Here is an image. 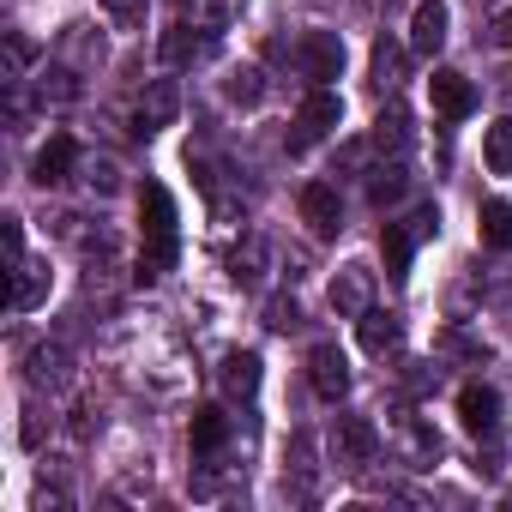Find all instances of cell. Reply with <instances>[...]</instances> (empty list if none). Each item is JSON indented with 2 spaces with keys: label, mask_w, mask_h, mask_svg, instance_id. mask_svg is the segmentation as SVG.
Wrapping results in <instances>:
<instances>
[{
  "label": "cell",
  "mask_w": 512,
  "mask_h": 512,
  "mask_svg": "<svg viewBox=\"0 0 512 512\" xmlns=\"http://www.w3.org/2000/svg\"><path fill=\"white\" fill-rule=\"evenodd\" d=\"M500 470H506V464H500V446H494V440H488V452L476 446V476H500Z\"/></svg>",
  "instance_id": "cell-37"
},
{
  "label": "cell",
  "mask_w": 512,
  "mask_h": 512,
  "mask_svg": "<svg viewBox=\"0 0 512 512\" xmlns=\"http://www.w3.org/2000/svg\"><path fill=\"white\" fill-rule=\"evenodd\" d=\"M446 37H452V7H446V0H416V13H410V49L422 61H434L446 49Z\"/></svg>",
  "instance_id": "cell-6"
},
{
  "label": "cell",
  "mask_w": 512,
  "mask_h": 512,
  "mask_svg": "<svg viewBox=\"0 0 512 512\" xmlns=\"http://www.w3.org/2000/svg\"><path fill=\"white\" fill-rule=\"evenodd\" d=\"M43 302H49V266H43V260L13 266V314H31V308H43Z\"/></svg>",
  "instance_id": "cell-19"
},
{
  "label": "cell",
  "mask_w": 512,
  "mask_h": 512,
  "mask_svg": "<svg viewBox=\"0 0 512 512\" xmlns=\"http://www.w3.org/2000/svg\"><path fill=\"white\" fill-rule=\"evenodd\" d=\"M61 61H67L73 73L103 67V37H97L91 25H67V31H61Z\"/></svg>",
  "instance_id": "cell-20"
},
{
  "label": "cell",
  "mask_w": 512,
  "mask_h": 512,
  "mask_svg": "<svg viewBox=\"0 0 512 512\" xmlns=\"http://www.w3.org/2000/svg\"><path fill=\"white\" fill-rule=\"evenodd\" d=\"M97 7L121 25V31H139L145 25V7H151V0H97Z\"/></svg>",
  "instance_id": "cell-33"
},
{
  "label": "cell",
  "mask_w": 512,
  "mask_h": 512,
  "mask_svg": "<svg viewBox=\"0 0 512 512\" xmlns=\"http://www.w3.org/2000/svg\"><path fill=\"white\" fill-rule=\"evenodd\" d=\"M31 67H37V43L25 31H7V85H19Z\"/></svg>",
  "instance_id": "cell-30"
},
{
  "label": "cell",
  "mask_w": 512,
  "mask_h": 512,
  "mask_svg": "<svg viewBox=\"0 0 512 512\" xmlns=\"http://www.w3.org/2000/svg\"><path fill=\"white\" fill-rule=\"evenodd\" d=\"M338 163H344V169H362V163H368V145H362V139H356V145H344V151H338Z\"/></svg>",
  "instance_id": "cell-39"
},
{
  "label": "cell",
  "mask_w": 512,
  "mask_h": 512,
  "mask_svg": "<svg viewBox=\"0 0 512 512\" xmlns=\"http://www.w3.org/2000/svg\"><path fill=\"white\" fill-rule=\"evenodd\" d=\"M223 97H229L235 109H260V103H266V73H260V67H235V73L223 79Z\"/></svg>",
  "instance_id": "cell-25"
},
{
  "label": "cell",
  "mask_w": 512,
  "mask_h": 512,
  "mask_svg": "<svg viewBox=\"0 0 512 512\" xmlns=\"http://www.w3.org/2000/svg\"><path fill=\"white\" fill-rule=\"evenodd\" d=\"M428 97H434V109H440L446 121H464V115L476 109V85H470L464 73H434V79H428Z\"/></svg>",
  "instance_id": "cell-16"
},
{
  "label": "cell",
  "mask_w": 512,
  "mask_h": 512,
  "mask_svg": "<svg viewBox=\"0 0 512 512\" xmlns=\"http://www.w3.org/2000/svg\"><path fill=\"white\" fill-rule=\"evenodd\" d=\"M338 121H344L338 91H308V103H302V115H296V133H290L284 145H290V151H308V145H320Z\"/></svg>",
  "instance_id": "cell-4"
},
{
  "label": "cell",
  "mask_w": 512,
  "mask_h": 512,
  "mask_svg": "<svg viewBox=\"0 0 512 512\" xmlns=\"http://www.w3.org/2000/svg\"><path fill=\"white\" fill-rule=\"evenodd\" d=\"M488 43L512 49V0H488Z\"/></svg>",
  "instance_id": "cell-32"
},
{
  "label": "cell",
  "mask_w": 512,
  "mask_h": 512,
  "mask_svg": "<svg viewBox=\"0 0 512 512\" xmlns=\"http://www.w3.org/2000/svg\"><path fill=\"white\" fill-rule=\"evenodd\" d=\"M482 163H488V175H512V121H494L482 133Z\"/></svg>",
  "instance_id": "cell-28"
},
{
  "label": "cell",
  "mask_w": 512,
  "mask_h": 512,
  "mask_svg": "<svg viewBox=\"0 0 512 512\" xmlns=\"http://www.w3.org/2000/svg\"><path fill=\"white\" fill-rule=\"evenodd\" d=\"M217 386H223V398H253V392H260V356H253V350H229L223 356V368H217Z\"/></svg>",
  "instance_id": "cell-15"
},
{
  "label": "cell",
  "mask_w": 512,
  "mask_h": 512,
  "mask_svg": "<svg viewBox=\"0 0 512 512\" xmlns=\"http://www.w3.org/2000/svg\"><path fill=\"white\" fill-rule=\"evenodd\" d=\"M296 205H302V223H308L320 241L344 229V199H338V187H332V181H308Z\"/></svg>",
  "instance_id": "cell-8"
},
{
  "label": "cell",
  "mask_w": 512,
  "mask_h": 512,
  "mask_svg": "<svg viewBox=\"0 0 512 512\" xmlns=\"http://www.w3.org/2000/svg\"><path fill=\"white\" fill-rule=\"evenodd\" d=\"M368 308H374V266H362V260L338 266V278H332V314L338 320H362Z\"/></svg>",
  "instance_id": "cell-5"
},
{
  "label": "cell",
  "mask_w": 512,
  "mask_h": 512,
  "mask_svg": "<svg viewBox=\"0 0 512 512\" xmlns=\"http://www.w3.org/2000/svg\"><path fill=\"white\" fill-rule=\"evenodd\" d=\"M139 223H145V241H175V199L163 181L139 187Z\"/></svg>",
  "instance_id": "cell-12"
},
{
  "label": "cell",
  "mask_w": 512,
  "mask_h": 512,
  "mask_svg": "<svg viewBox=\"0 0 512 512\" xmlns=\"http://www.w3.org/2000/svg\"><path fill=\"white\" fill-rule=\"evenodd\" d=\"M284 55H290V67H296L302 79H314V85H326V79L344 73V37H338V31H302Z\"/></svg>",
  "instance_id": "cell-2"
},
{
  "label": "cell",
  "mask_w": 512,
  "mask_h": 512,
  "mask_svg": "<svg viewBox=\"0 0 512 512\" xmlns=\"http://www.w3.org/2000/svg\"><path fill=\"white\" fill-rule=\"evenodd\" d=\"M356 332H362V350H368V356H386V350H398V344H404L398 314H380V308H368V314L356 320Z\"/></svg>",
  "instance_id": "cell-21"
},
{
  "label": "cell",
  "mask_w": 512,
  "mask_h": 512,
  "mask_svg": "<svg viewBox=\"0 0 512 512\" xmlns=\"http://www.w3.org/2000/svg\"><path fill=\"white\" fill-rule=\"evenodd\" d=\"M266 272H272V241H266V235H241V241L229 247V278H235L241 290H260Z\"/></svg>",
  "instance_id": "cell-9"
},
{
  "label": "cell",
  "mask_w": 512,
  "mask_h": 512,
  "mask_svg": "<svg viewBox=\"0 0 512 512\" xmlns=\"http://www.w3.org/2000/svg\"><path fill=\"white\" fill-rule=\"evenodd\" d=\"M91 416H97V410H91V404H79V410H73V440H91V428H97V422H91Z\"/></svg>",
  "instance_id": "cell-38"
},
{
  "label": "cell",
  "mask_w": 512,
  "mask_h": 512,
  "mask_svg": "<svg viewBox=\"0 0 512 512\" xmlns=\"http://www.w3.org/2000/svg\"><path fill=\"white\" fill-rule=\"evenodd\" d=\"M266 326H272V332H296V326H302V308H296L290 296H272V302H266Z\"/></svg>",
  "instance_id": "cell-34"
},
{
  "label": "cell",
  "mask_w": 512,
  "mask_h": 512,
  "mask_svg": "<svg viewBox=\"0 0 512 512\" xmlns=\"http://www.w3.org/2000/svg\"><path fill=\"white\" fill-rule=\"evenodd\" d=\"M205 43H211V31L199 37V25L175 19V25L163 31V43H157V61H163V67H187V61H199V55H205Z\"/></svg>",
  "instance_id": "cell-17"
},
{
  "label": "cell",
  "mask_w": 512,
  "mask_h": 512,
  "mask_svg": "<svg viewBox=\"0 0 512 512\" xmlns=\"http://www.w3.org/2000/svg\"><path fill=\"white\" fill-rule=\"evenodd\" d=\"M410 139H416V127H410V109L392 97V103L380 109V121H374V145H380V151H410Z\"/></svg>",
  "instance_id": "cell-22"
},
{
  "label": "cell",
  "mask_w": 512,
  "mask_h": 512,
  "mask_svg": "<svg viewBox=\"0 0 512 512\" xmlns=\"http://www.w3.org/2000/svg\"><path fill=\"white\" fill-rule=\"evenodd\" d=\"M476 223H482V247H512V205L506 199H488L482 211H476Z\"/></svg>",
  "instance_id": "cell-26"
},
{
  "label": "cell",
  "mask_w": 512,
  "mask_h": 512,
  "mask_svg": "<svg viewBox=\"0 0 512 512\" xmlns=\"http://www.w3.org/2000/svg\"><path fill=\"white\" fill-rule=\"evenodd\" d=\"M25 380H31L37 392H61V386L73 380V356H67L61 344H37V350L25 356Z\"/></svg>",
  "instance_id": "cell-13"
},
{
  "label": "cell",
  "mask_w": 512,
  "mask_h": 512,
  "mask_svg": "<svg viewBox=\"0 0 512 512\" xmlns=\"http://www.w3.org/2000/svg\"><path fill=\"white\" fill-rule=\"evenodd\" d=\"M241 7H247V0H223V13H241Z\"/></svg>",
  "instance_id": "cell-41"
},
{
  "label": "cell",
  "mask_w": 512,
  "mask_h": 512,
  "mask_svg": "<svg viewBox=\"0 0 512 512\" xmlns=\"http://www.w3.org/2000/svg\"><path fill=\"white\" fill-rule=\"evenodd\" d=\"M428 235H440V205H416L410 217H398V223L380 229V253H386V278H392V284L410 278V260H416V247H422Z\"/></svg>",
  "instance_id": "cell-1"
},
{
  "label": "cell",
  "mask_w": 512,
  "mask_h": 512,
  "mask_svg": "<svg viewBox=\"0 0 512 512\" xmlns=\"http://www.w3.org/2000/svg\"><path fill=\"white\" fill-rule=\"evenodd\" d=\"M229 440V416L223 410H193V428H187V446L199 452V458H211L217 446Z\"/></svg>",
  "instance_id": "cell-24"
},
{
  "label": "cell",
  "mask_w": 512,
  "mask_h": 512,
  "mask_svg": "<svg viewBox=\"0 0 512 512\" xmlns=\"http://www.w3.org/2000/svg\"><path fill=\"white\" fill-rule=\"evenodd\" d=\"M19 416H25V422H19V446H31V452H37V446H43V434H49V416H43V404H25Z\"/></svg>",
  "instance_id": "cell-35"
},
{
  "label": "cell",
  "mask_w": 512,
  "mask_h": 512,
  "mask_svg": "<svg viewBox=\"0 0 512 512\" xmlns=\"http://www.w3.org/2000/svg\"><path fill=\"white\" fill-rule=\"evenodd\" d=\"M404 187H410V181H404V169H398V163L368 169V205H374V211H386L392 199H404Z\"/></svg>",
  "instance_id": "cell-27"
},
{
  "label": "cell",
  "mask_w": 512,
  "mask_h": 512,
  "mask_svg": "<svg viewBox=\"0 0 512 512\" xmlns=\"http://www.w3.org/2000/svg\"><path fill=\"white\" fill-rule=\"evenodd\" d=\"M308 386H314L326 404H338V398L350 392V356H344L338 344H314V350H308Z\"/></svg>",
  "instance_id": "cell-7"
},
{
  "label": "cell",
  "mask_w": 512,
  "mask_h": 512,
  "mask_svg": "<svg viewBox=\"0 0 512 512\" xmlns=\"http://www.w3.org/2000/svg\"><path fill=\"white\" fill-rule=\"evenodd\" d=\"M398 446H404L410 470H428V464H440V434H434L422 416H404V422H398Z\"/></svg>",
  "instance_id": "cell-18"
},
{
  "label": "cell",
  "mask_w": 512,
  "mask_h": 512,
  "mask_svg": "<svg viewBox=\"0 0 512 512\" xmlns=\"http://www.w3.org/2000/svg\"><path fill=\"white\" fill-rule=\"evenodd\" d=\"M0 223H7V260L25 266V217H0Z\"/></svg>",
  "instance_id": "cell-36"
},
{
  "label": "cell",
  "mask_w": 512,
  "mask_h": 512,
  "mask_svg": "<svg viewBox=\"0 0 512 512\" xmlns=\"http://www.w3.org/2000/svg\"><path fill=\"white\" fill-rule=\"evenodd\" d=\"M73 169H79V145H73L67 133H55V139L37 151V163H31V181H37V187H61Z\"/></svg>",
  "instance_id": "cell-14"
},
{
  "label": "cell",
  "mask_w": 512,
  "mask_h": 512,
  "mask_svg": "<svg viewBox=\"0 0 512 512\" xmlns=\"http://www.w3.org/2000/svg\"><path fill=\"white\" fill-rule=\"evenodd\" d=\"M37 97H43V103H73V97H79L73 67H67V61H61V67H49V73H43V85H37Z\"/></svg>",
  "instance_id": "cell-31"
},
{
  "label": "cell",
  "mask_w": 512,
  "mask_h": 512,
  "mask_svg": "<svg viewBox=\"0 0 512 512\" xmlns=\"http://www.w3.org/2000/svg\"><path fill=\"white\" fill-rule=\"evenodd\" d=\"M175 115H181V91H175L169 79H151V85H145V97H139V115H133V121H139V139L163 133Z\"/></svg>",
  "instance_id": "cell-11"
},
{
  "label": "cell",
  "mask_w": 512,
  "mask_h": 512,
  "mask_svg": "<svg viewBox=\"0 0 512 512\" xmlns=\"http://www.w3.org/2000/svg\"><path fill=\"white\" fill-rule=\"evenodd\" d=\"M332 452H338L344 470H368L380 458V428L368 416H338L332 422Z\"/></svg>",
  "instance_id": "cell-3"
},
{
  "label": "cell",
  "mask_w": 512,
  "mask_h": 512,
  "mask_svg": "<svg viewBox=\"0 0 512 512\" xmlns=\"http://www.w3.org/2000/svg\"><path fill=\"white\" fill-rule=\"evenodd\" d=\"M91 187H97V193H115V163H97V169H91Z\"/></svg>",
  "instance_id": "cell-40"
},
{
  "label": "cell",
  "mask_w": 512,
  "mask_h": 512,
  "mask_svg": "<svg viewBox=\"0 0 512 512\" xmlns=\"http://www.w3.org/2000/svg\"><path fill=\"white\" fill-rule=\"evenodd\" d=\"M458 416H464V428H470V434L494 440V434H500V392H494V386H482V380H470V386L458 392Z\"/></svg>",
  "instance_id": "cell-10"
},
{
  "label": "cell",
  "mask_w": 512,
  "mask_h": 512,
  "mask_svg": "<svg viewBox=\"0 0 512 512\" xmlns=\"http://www.w3.org/2000/svg\"><path fill=\"white\" fill-rule=\"evenodd\" d=\"M368 67H374V91H398V85H404V43L380 37L374 55H368Z\"/></svg>",
  "instance_id": "cell-23"
},
{
  "label": "cell",
  "mask_w": 512,
  "mask_h": 512,
  "mask_svg": "<svg viewBox=\"0 0 512 512\" xmlns=\"http://www.w3.org/2000/svg\"><path fill=\"white\" fill-rule=\"evenodd\" d=\"M290 476H296L302 494H314V476H320V464H314V434H296V440H290Z\"/></svg>",
  "instance_id": "cell-29"
}]
</instances>
